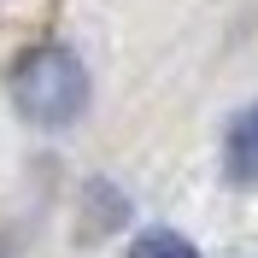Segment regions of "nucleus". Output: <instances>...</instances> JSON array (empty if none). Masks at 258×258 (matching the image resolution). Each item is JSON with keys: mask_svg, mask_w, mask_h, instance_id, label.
I'll list each match as a JSON object with an SVG mask.
<instances>
[{"mask_svg": "<svg viewBox=\"0 0 258 258\" xmlns=\"http://www.w3.org/2000/svg\"><path fill=\"white\" fill-rule=\"evenodd\" d=\"M12 100L18 112L41 129H64L77 123L82 106H88V71L71 47H30L24 59L12 64Z\"/></svg>", "mask_w": 258, "mask_h": 258, "instance_id": "nucleus-1", "label": "nucleus"}, {"mask_svg": "<svg viewBox=\"0 0 258 258\" xmlns=\"http://www.w3.org/2000/svg\"><path fill=\"white\" fill-rule=\"evenodd\" d=\"M223 170H229V182H241V188L258 182V100L229 123V135H223Z\"/></svg>", "mask_w": 258, "mask_h": 258, "instance_id": "nucleus-2", "label": "nucleus"}, {"mask_svg": "<svg viewBox=\"0 0 258 258\" xmlns=\"http://www.w3.org/2000/svg\"><path fill=\"white\" fill-rule=\"evenodd\" d=\"M129 258H200V252H194V241H182L176 229H147V235H135Z\"/></svg>", "mask_w": 258, "mask_h": 258, "instance_id": "nucleus-3", "label": "nucleus"}, {"mask_svg": "<svg viewBox=\"0 0 258 258\" xmlns=\"http://www.w3.org/2000/svg\"><path fill=\"white\" fill-rule=\"evenodd\" d=\"M0 258H6V246H0Z\"/></svg>", "mask_w": 258, "mask_h": 258, "instance_id": "nucleus-4", "label": "nucleus"}]
</instances>
